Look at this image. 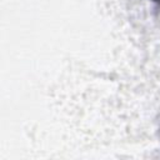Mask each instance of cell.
I'll return each mask as SVG.
<instances>
[{
  "instance_id": "obj_1",
  "label": "cell",
  "mask_w": 160,
  "mask_h": 160,
  "mask_svg": "<svg viewBox=\"0 0 160 160\" xmlns=\"http://www.w3.org/2000/svg\"><path fill=\"white\" fill-rule=\"evenodd\" d=\"M152 4H155V5H158V6H160V0H150Z\"/></svg>"
},
{
  "instance_id": "obj_2",
  "label": "cell",
  "mask_w": 160,
  "mask_h": 160,
  "mask_svg": "<svg viewBox=\"0 0 160 160\" xmlns=\"http://www.w3.org/2000/svg\"><path fill=\"white\" fill-rule=\"evenodd\" d=\"M159 138H160V129H159Z\"/></svg>"
}]
</instances>
